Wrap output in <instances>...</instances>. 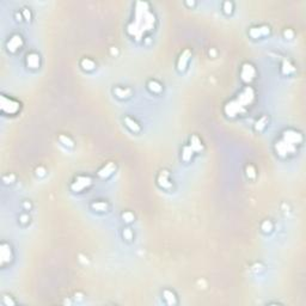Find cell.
<instances>
[{"label":"cell","mask_w":306,"mask_h":306,"mask_svg":"<svg viewBox=\"0 0 306 306\" xmlns=\"http://www.w3.org/2000/svg\"><path fill=\"white\" fill-rule=\"evenodd\" d=\"M19 43H21V37H18V36L13 37L11 41H10V43H9V49L11 48V50H13V49L18 48V47H19Z\"/></svg>","instance_id":"obj_1"}]
</instances>
